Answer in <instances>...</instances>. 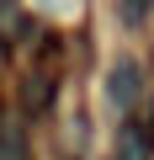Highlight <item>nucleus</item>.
<instances>
[{
    "instance_id": "nucleus-3",
    "label": "nucleus",
    "mask_w": 154,
    "mask_h": 160,
    "mask_svg": "<svg viewBox=\"0 0 154 160\" xmlns=\"http://www.w3.org/2000/svg\"><path fill=\"white\" fill-rule=\"evenodd\" d=\"M143 155H149L143 133H138V128H122V139H117V160H143Z\"/></svg>"
},
{
    "instance_id": "nucleus-1",
    "label": "nucleus",
    "mask_w": 154,
    "mask_h": 160,
    "mask_svg": "<svg viewBox=\"0 0 154 160\" xmlns=\"http://www.w3.org/2000/svg\"><path fill=\"white\" fill-rule=\"evenodd\" d=\"M106 96H112L117 112H133V107H138V96H143V69H138V59H117V64H112Z\"/></svg>"
},
{
    "instance_id": "nucleus-2",
    "label": "nucleus",
    "mask_w": 154,
    "mask_h": 160,
    "mask_svg": "<svg viewBox=\"0 0 154 160\" xmlns=\"http://www.w3.org/2000/svg\"><path fill=\"white\" fill-rule=\"evenodd\" d=\"M21 102L32 107V112H43L48 102H53V86H48V75H32L27 86H21Z\"/></svg>"
},
{
    "instance_id": "nucleus-5",
    "label": "nucleus",
    "mask_w": 154,
    "mask_h": 160,
    "mask_svg": "<svg viewBox=\"0 0 154 160\" xmlns=\"http://www.w3.org/2000/svg\"><path fill=\"white\" fill-rule=\"evenodd\" d=\"M0 64H6V48H0Z\"/></svg>"
},
{
    "instance_id": "nucleus-4",
    "label": "nucleus",
    "mask_w": 154,
    "mask_h": 160,
    "mask_svg": "<svg viewBox=\"0 0 154 160\" xmlns=\"http://www.w3.org/2000/svg\"><path fill=\"white\" fill-rule=\"evenodd\" d=\"M122 16L133 22V16H143V0H128V6H122Z\"/></svg>"
}]
</instances>
